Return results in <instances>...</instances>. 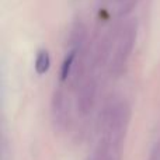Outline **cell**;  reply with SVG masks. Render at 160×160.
I'll use <instances>...</instances> for the list:
<instances>
[{
  "label": "cell",
  "mask_w": 160,
  "mask_h": 160,
  "mask_svg": "<svg viewBox=\"0 0 160 160\" xmlns=\"http://www.w3.org/2000/svg\"><path fill=\"white\" fill-rule=\"evenodd\" d=\"M136 39V27L133 22H127L124 27L119 30L118 35L115 38V51L111 58V72L121 73L122 69L125 68L128 59L132 52L133 44Z\"/></svg>",
  "instance_id": "6da1fadb"
},
{
  "label": "cell",
  "mask_w": 160,
  "mask_h": 160,
  "mask_svg": "<svg viewBox=\"0 0 160 160\" xmlns=\"http://www.w3.org/2000/svg\"><path fill=\"white\" fill-rule=\"evenodd\" d=\"M129 119V108L125 101H111L104 111V131L110 138L122 135Z\"/></svg>",
  "instance_id": "7a4b0ae2"
},
{
  "label": "cell",
  "mask_w": 160,
  "mask_h": 160,
  "mask_svg": "<svg viewBox=\"0 0 160 160\" xmlns=\"http://www.w3.org/2000/svg\"><path fill=\"white\" fill-rule=\"evenodd\" d=\"M97 84L93 79H87L78 90V110L82 114H88L96 104Z\"/></svg>",
  "instance_id": "3957f363"
},
{
  "label": "cell",
  "mask_w": 160,
  "mask_h": 160,
  "mask_svg": "<svg viewBox=\"0 0 160 160\" xmlns=\"http://www.w3.org/2000/svg\"><path fill=\"white\" fill-rule=\"evenodd\" d=\"M51 107H52V117L55 122L65 124L69 119V98L63 90H58L53 93Z\"/></svg>",
  "instance_id": "277c9868"
},
{
  "label": "cell",
  "mask_w": 160,
  "mask_h": 160,
  "mask_svg": "<svg viewBox=\"0 0 160 160\" xmlns=\"http://www.w3.org/2000/svg\"><path fill=\"white\" fill-rule=\"evenodd\" d=\"M51 66V58L49 53H48L47 49H41L38 53H37L35 58V63H34V68H35V72L38 75H44V73L48 72Z\"/></svg>",
  "instance_id": "5b68a950"
},
{
  "label": "cell",
  "mask_w": 160,
  "mask_h": 160,
  "mask_svg": "<svg viewBox=\"0 0 160 160\" xmlns=\"http://www.w3.org/2000/svg\"><path fill=\"white\" fill-rule=\"evenodd\" d=\"M73 59H75V51L69 53L66 56V59L63 61V65H62V73H61V79L66 80L70 75V70H72V65H73Z\"/></svg>",
  "instance_id": "8992f818"
},
{
  "label": "cell",
  "mask_w": 160,
  "mask_h": 160,
  "mask_svg": "<svg viewBox=\"0 0 160 160\" xmlns=\"http://www.w3.org/2000/svg\"><path fill=\"white\" fill-rule=\"evenodd\" d=\"M136 0H118V10L121 14H125L135 6Z\"/></svg>",
  "instance_id": "52a82bcc"
}]
</instances>
